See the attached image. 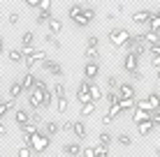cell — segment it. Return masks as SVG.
<instances>
[{"label":"cell","instance_id":"f5cc1de1","mask_svg":"<svg viewBox=\"0 0 160 157\" xmlns=\"http://www.w3.org/2000/svg\"><path fill=\"white\" fill-rule=\"evenodd\" d=\"M151 122H153V127H160V111H153V116H151Z\"/></svg>","mask_w":160,"mask_h":157},{"label":"cell","instance_id":"f907efd6","mask_svg":"<svg viewBox=\"0 0 160 157\" xmlns=\"http://www.w3.org/2000/svg\"><path fill=\"white\" fill-rule=\"evenodd\" d=\"M51 9V0H40V12H49Z\"/></svg>","mask_w":160,"mask_h":157},{"label":"cell","instance_id":"be15d7a7","mask_svg":"<svg viewBox=\"0 0 160 157\" xmlns=\"http://www.w3.org/2000/svg\"><path fill=\"white\" fill-rule=\"evenodd\" d=\"M153 14H156V16H160V7H158V9H156V12H153Z\"/></svg>","mask_w":160,"mask_h":157},{"label":"cell","instance_id":"d4e9b609","mask_svg":"<svg viewBox=\"0 0 160 157\" xmlns=\"http://www.w3.org/2000/svg\"><path fill=\"white\" fill-rule=\"evenodd\" d=\"M112 141H114V136H112L109 132H100V136H98V143H100V145L109 148V145H112Z\"/></svg>","mask_w":160,"mask_h":157},{"label":"cell","instance_id":"1f68e13d","mask_svg":"<svg viewBox=\"0 0 160 157\" xmlns=\"http://www.w3.org/2000/svg\"><path fill=\"white\" fill-rule=\"evenodd\" d=\"M30 58L35 62H44V60H47V51H44V48H35V53H32Z\"/></svg>","mask_w":160,"mask_h":157},{"label":"cell","instance_id":"277c9868","mask_svg":"<svg viewBox=\"0 0 160 157\" xmlns=\"http://www.w3.org/2000/svg\"><path fill=\"white\" fill-rule=\"evenodd\" d=\"M151 19H153V12H148V9H137L132 14V23H137V25H148Z\"/></svg>","mask_w":160,"mask_h":157},{"label":"cell","instance_id":"74e56055","mask_svg":"<svg viewBox=\"0 0 160 157\" xmlns=\"http://www.w3.org/2000/svg\"><path fill=\"white\" fill-rule=\"evenodd\" d=\"M44 42L51 44L53 48H60V39H58V37H53V35H44Z\"/></svg>","mask_w":160,"mask_h":157},{"label":"cell","instance_id":"db71d44e","mask_svg":"<svg viewBox=\"0 0 160 157\" xmlns=\"http://www.w3.org/2000/svg\"><path fill=\"white\" fill-rule=\"evenodd\" d=\"M26 7H30V9H40V0H26Z\"/></svg>","mask_w":160,"mask_h":157},{"label":"cell","instance_id":"3957f363","mask_svg":"<svg viewBox=\"0 0 160 157\" xmlns=\"http://www.w3.org/2000/svg\"><path fill=\"white\" fill-rule=\"evenodd\" d=\"M98 74H100V65H98V62H86V65H84V81L95 83Z\"/></svg>","mask_w":160,"mask_h":157},{"label":"cell","instance_id":"d6986e66","mask_svg":"<svg viewBox=\"0 0 160 157\" xmlns=\"http://www.w3.org/2000/svg\"><path fill=\"white\" fill-rule=\"evenodd\" d=\"M53 95H56V99H65V97H68V88H65V83H53Z\"/></svg>","mask_w":160,"mask_h":157},{"label":"cell","instance_id":"6da1fadb","mask_svg":"<svg viewBox=\"0 0 160 157\" xmlns=\"http://www.w3.org/2000/svg\"><path fill=\"white\" fill-rule=\"evenodd\" d=\"M23 145H28L35 155L47 153L49 148V136L47 134H32V136H23Z\"/></svg>","mask_w":160,"mask_h":157},{"label":"cell","instance_id":"e575fe53","mask_svg":"<svg viewBox=\"0 0 160 157\" xmlns=\"http://www.w3.org/2000/svg\"><path fill=\"white\" fill-rule=\"evenodd\" d=\"M70 109V102H68V97H65V99H56V111L58 113H65Z\"/></svg>","mask_w":160,"mask_h":157},{"label":"cell","instance_id":"b9f144b4","mask_svg":"<svg viewBox=\"0 0 160 157\" xmlns=\"http://www.w3.org/2000/svg\"><path fill=\"white\" fill-rule=\"evenodd\" d=\"M16 157H32V150L28 148V145H21L19 153H16Z\"/></svg>","mask_w":160,"mask_h":157},{"label":"cell","instance_id":"9a60e30c","mask_svg":"<svg viewBox=\"0 0 160 157\" xmlns=\"http://www.w3.org/2000/svg\"><path fill=\"white\" fill-rule=\"evenodd\" d=\"M47 25H49V35H53V37L63 32V21H60V19H56V16H53V19L49 21Z\"/></svg>","mask_w":160,"mask_h":157},{"label":"cell","instance_id":"2e32d148","mask_svg":"<svg viewBox=\"0 0 160 157\" xmlns=\"http://www.w3.org/2000/svg\"><path fill=\"white\" fill-rule=\"evenodd\" d=\"M32 39H35V32L26 30L23 35H21V48H35V46H32Z\"/></svg>","mask_w":160,"mask_h":157},{"label":"cell","instance_id":"4fadbf2b","mask_svg":"<svg viewBox=\"0 0 160 157\" xmlns=\"http://www.w3.org/2000/svg\"><path fill=\"white\" fill-rule=\"evenodd\" d=\"M153 111H142V109H135V113H132V120H135V125H142V122L151 120Z\"/></svg>","mask_w":160,"mask_h":157},{"label":"cell","instance_id":"6125c7cd","mask_svg":"<svg viewBox=\"0 0 160 157\" xmlns=\"http://www.w3.org/2000/svg\"><path fill=\"white\" fill-rule=\"evenodd\" d=\"M156 155H158V157H160V145H158V148H156Z\"/></svg>","mask_w":160,"mask_h":157},{"label":"cell","instance_id":"bcb514c9","mask_svg":"<svg viewBox=\"0 0 160 157\" xmlns=\"http://www.w3.org/2000/svg\"><path fill=\"white\" fill-rule=\"evenodd\" d=\"M107 113H109V116L114 118V120H116V118H118V116H121L123 111H121V106H109V111H107Z\"/></svg>","mask_w":160,"mask_h":157},{"label":"cell","instance_id":"d590c367","mask_svg":"<svg viewBox=\"0 0 160 157\" xmlns=\"http://www.w3.org/2000/svg\"><path fill=\"white\" fill-rule=\"evenodd\" d=\"M12 109V99H7V102H0V120H2L5 116H7V111Z\"/></svg>","mask_w":160,"mask_h":157},{"label":"cell","instance_id":"484cf974","mask_svg":"<svg viewBox=\"0 0 160 157\" xmlns=\"http://www.w3.org/2000/svg\"><path fill=\"white\" fill-rule=\"evenodd\" d=\"M21 134H23V136H32V134H40V127L32 125V122H28V125L21 127Z\"/></svg>","mask_w":160,"mask_h":157},{"label":"cell","instance_id":"e0dca14e","mask_svg":"<svg viewBox=\"0 0 160 157\" xmlns=\"http://www.w3.org/2000/svg\"><path fill=\"white\" fill-rule=\"evenodd\" d=\"M88 93H91V99L93 102H95V104H98V102H100L102 99V88H100V85H95V83H91V85H88Z\"/></svg>","mask_w":160,"mask_h":157},{"label":"cell","instance_id":"ab89813d","mask_svg":"<svg viewBox=\"0 0 160 157\" xmlns=\"http://www.w3.org/2000/svg\"><path fill=\"white\" fill-rule=\"evenodd\" d=\"M98 44H100V39H98L95 35H88V39H86V46H88V48H98Z\"/></svg>","mask_w":160,"mask_h":157},{"label":"cell","instance_id":"f35d334b","mask_svg":"<svg viewBox=\"0 0 160 157\" xmlns=\"http://www.w3.org/2000/svg\"><path fill=\"white\" fill-rule=\"evenodd\" d=\"M95 157H109V148H104V145L98 143L95 145Z\"/></svg>","mask_w":160,"mask_h":157},{"label":"cell","instance_id":"e7e4bbea","mask_svg":"<svg viewBox=\"0 0 160 157\" xmlns=\"http://www.w3.org/2000/svg\"><path fill=\"white\" fill-rule=\"evenodd\" d=\"M158 81H160V69H158Z\"/></svg>","mask_w":160,"mask_h":157},{"label":"cell","instance_id":"9c48e42d","mask_svg":"<svg viewBox=\"0 0 160 157\" xmlns=\"http://www.w3.org/2000/svg\"><path fill=\"white\" fill-rule=\"evenodd\" d=\"M123 67H125V72H137L139 69V58L135 56V53H125V60H123Z\"/></svg>","mask_w":160,"mask_h":157},{"label":"cell","instance_id":"11a10c76","mask_svg":"<svg viewBox=\"0 0 160 157\" xmlns=\"http://www.w3.org/2000/svg\"><path fill=\"white\" fill-rule=\"evenodd\" d=\"M130 79H132V81H142L144 76H142V72L137 69V72H130Z\"/></svg>","mask_w":160,"mask_h":157},{"label":"cell","instance_id":"5bb4252c","mask_svg":"<svg viewBox=\"0 0 160 157\" xmlns=\"http://www.w3.org/2000/svg\"><path fill=\"white\" fill-rule=\"evenodd\" d=\"M35 81H37L35 74H32V72H26L23 79H21V85H23V90H28V93H30V90L35 88Z\"/></svg>","mask_w":160,"mask_h":157},{"label":"cell","instance_id":"836d02e7","mask_svg":"<svg viewBox=\"0 0 160 157\" xmlns=\"http://www.w3.org/2000/svg\"><path fill=\"white\" fill-rule=\"evenodd\" d=\"M53 16H51V12H40L37 14V25H44V23H49Z\"/></svg>","mask_w":160,"mask_h":157},{"label":"cell","instance_id":"603a6c76","mask_svg":"<svg viewBox=\"0 0 160 157\" xmlns=\"http://www.w3.org/2000/svg\"><path fill=\"white\" fill-rule=\"evenodd\" d=\"M44 127H47V136H49V139H51V136H56V134L60 132V125H58L56 120H49Z\"/></svg>","mask_w":160,"mask_h":157},{"label":"cell","instance_id":"83f0119b","mask_svg":"<svg viewBox=\"0 0 160 157\" xmlns=\"http://www.w3.org/2000/svg\"><path fill=\"white\" fill-rule=\"evenodd\" d=\"M104 99H107V104H109V106H118V99H121V97H118V93L109 90V93L104 95Z\"/></svg>","mask_w":160,"mask_h":157},{"label":"cell","instance_id":"4dcf8cb0","mask_svg":"<svg viewBox=\"0 0 160 157\" xmlns=\"http://www.w3.org/2000/svg\"><path fill=\"white\" fill-rule=\"evenodd\" d=\"M148 32H158V35H160V16L153 14L151 23H148Z\"/></svg>","mask_w":160,"mask_h":157},{"label":"cell","instance_id":"7bdbcfd3","mask_svg":"<svg viewBox=\"0 0 160 157\" xmlns=\"http://www.w3.org/2000/svg\"><path fill=\"white\" fill-rule=\"evenodd\" d=\"M53 99H56V95H53V90H49V93H44V106H51Z\"/></svg>","mask_w":160,"mask_h":157},{"label":"cell","instance_id":"52a82bcc","mask_svg":"<svg viewBox=\"0 0 160 157\" xmlns=\"http://www.w3.org/2000/svg\"><path fill=\"white\" fill-rule=\"evenodd\" d=\"M88 85H91V83H88V81H81V83H79V90H77V99H79V104L81 106H84V104H91V93H88Z\"/></svg>","mask_w":160,"mask_h":157},{"label":"cell","instance_id":"ba28073f","mask_svg":"<svg viewBox=\"0 0 160 157\" xmlns=\"http://www.w3.org/2000/svg\"><path fill=\"white\" fill-rule=\"evenodd\" d=\"M118 97L121 99H137V90L132 83H118Z\"/></svg>","mask_w":160,"mask_h":157},{"label":"cell","instance_id":"4316f807","mask_svg":"<svg viewBox=\"0 0 160 157\" xmlns=\"http://www.w3.org/2000/svg\"><path fill=\"white\" fill-rule=\"evenodd\" d=\"M116 141L123 145V148H130V145H132V136H130L128 132H121L118 136H116Z\"/></svg>","mask_w":160,"mask_h":157},{"label":"cell","instance_id":"91938a15","mask_svg":"<svg viewBox=\"0 0 160 157\" xmlns=\"http://www.w3.org/2000/svg\"><path fill=\"white\" fill-rule=\"evenodd\" d=\"M0 136H7V127L2 125V120H0Z\"/></svg>","mask_w":160,"mask_h":157},{"label":"cell","instance_id":"ee69618b","mask_svg":"<svg viewBox=\"0 0 160 157\" xmlns=\"http://www.w3.org/2000/svg\"><path fill=\"white\" fill-rule=\"evenodd\" d=\"M30 122H32V125H42V113L40 111H32L30 113Z\"/></svg>","mask_w":160,"mask_h":157},{"label":"cell","instance_id":"44dd1931","mask_svg":"<svg viewBox=\"0 0 160 157\" xmlns=\"http://www.w3.org/2000/svg\"><path fill=\"white\" fill-rule=\"evenodd\" d=\"M146 102H148V106H151L153 111H160V95L158 93H148Z\"/></svg>","mask_w":160,"mask_h":157},{"label":"cell","instance_id":"d6a6232c","mask_svg":"<svg viewBox=\"0 0 160 157\" xmlns=\"http://www.w3.org/2000/svg\"><path fill=\"white\" fill-rule=\"evenodd\" d=\"M135 104H137V99H118V106H121V111L135 109Z\"/></svg>","mask_w":160,"mask_h":157},{"label":"cell","instance_id":"f1b7e54d","mask_svg":"<svg viewBox=\"0 0 160 157\" xmlns=\"http://www.w3.org/2000/svg\"><path fill=\"white\" fill-rule=\"evenodd\" d=\"M81 12H84V5H81V2H74L72 7L68 9V16H70V19H74V16H79Z\"/></svg>","mask_w":160,"mask_h":157},{"label":"cell","instance_id":"8fae6325","mask_svg":"<svg viewBox=\"0 0 160 157\" xmlns=\"http://www.w3.org/2000/svg\"><path fill=\"white\" fill-rule=\"evenodd\" d=\"M72 134H74L77 139H81V141H84V139L88 136V127H86V122H84V120H74Z\"/></svg>","mask_w":160,"mask_h":157},{"label":"cell","instance_id":"c3c4849f","mask_svg":"<svg viewBox=\"0 0 160 157\" xmlns=\"http://www.w3.org/2000/svg\"><path fill=\"white\" fill-rule=\"evenodd\" d=\"M72 127H74V122H72V120H68V122H63V125H60V132L72 134Z\"/></svg>","mask_w":160,"mask_h":157},{"label":"cell","instance_id":"680465c9","mask_svg":"<svg viewBox=\"0 0 160 157\" xmlns=\"http://www.w3.org/2000/svg\"><path fill=\"white\" fill-rule=\"evenodd\" d=\"M151 65H153V67H156V69H160V56H156V58H151Z\"/></svg>","mask_w":160,"mask_h":157},{"label":"cell","instance_id":"7402d4cb","mask_svg":"<svg viewBox=\"0 0 160 157\" xmlns=\"http://www.w3.org/2000/svg\"><path fill=\"white\" fill-rule=\"evenodd\" d=\"M21 93H23V85H21V81H14V83L9 85V99H16Z\"/></svg>","mask_w":160,"mask_h":157},{"label":"cell","instance_id":"816d5d0a","mask_svg":"<svg viewBox=\"0 0 160 157\" xmlns=\"http://www.w3.org/2000/svg\"><path fill=\"white\" fill-rule=\"evenodd\" d=\"M148 53H151V58H156V56H160V42L156 46H148Z\"/></svg>","mask_w":160,"mask_h":157},{"label":"cell","instance_id":"7a4b0ae2","mask_svg":"<svg viewBox=\"0 0 160 157\" xmlns=\"http://www.w3.org/2000/svg\"><path fill=\"white\" fill-rule=\"evenodd\" d=\"M132 32H128L125 28H112L109 30V42H112L114 46H125V42L130 39Z\"/></svg>","mask_w":160,"mask_h":157},{"label":"cell","instance_id":"f546056e","mask_svg":"<svg viewBox=\"0 0 160 157\" xmlns=\"http://www.w3.org/2000/svg\"><path fill=\"white\" fill-rule=\"evenodd\" d=\"M79 113H81V116H93V113H95V102H91V104H84V106H81V109H79Z\"/></svg>","mask_w":160,"mask_h":157},{"label":"cell","instance_id":"94428289","mask_svg":"<svg viewBox=\"0 0 160 157\" xmlns=\"http://www.w3.org/2000/svg\"><path fill=\"white\" fill-rule=\"evenodd\" d=\"M2 53H7V51H5V39H2V35H0V56H2Z\"/></svg>","mask_w":160,"mask_h":157},{"label":"cell","instance_id":"ac0fdd59","mask_svg":"<svg viewBox=\"0 0 160 157\" xmlns=\"http://www.w3.org/2000/svg\"><path fill=\"white\" fill-rule=\"evenodd\" d=\"M7 58H9V62H21V60H26V56H23V51L21 48H12V51H7Z\"/></svg>","mask_w":160,"mask_h":157},{"label":"cell","instance_id":"30bf717a","mask_svg":"<svg viewBox=\"0 0 160 157\" xmlns=\"http://www.w3.org/2000/svg\"><path fill=\"white\" fill-rule=\"evenodd\" d=\"M81 150H84V145L79 143H63V155L68 157H81Z\"/></svg>","mask_w":160,"mask_h":157},{"label":"cell","instance_id":"f6af8a7d","mask_svg":"<svg viewBox=\"0 0 160 157\" xmlns=\"http://www.w3.org/2000/svg\"><path fill=\"white\" fill-rule=\"evenodd\" d=\"M7 21H9V25H19V21H21V16H19V12H12L7 16Z\"/></svg>","mask_w":160,"mask_h":157},{"label":"cell","instance_id":"681fc988","mask_svg":"<svg viewBox=\"0 0 160 157\" xmlns=\"http://www.w3.org/2000/svg\"><path fill=\"white\" fill-rule=\"evenodd\" d=\"M84 16L88 21H93V19H95V9H93V7H84Z\"/></svg>","mask_w":160,"mask_h":157},{"label":"cell","instance_id":"7c38bea8","mask_svg":"<svg viewBox=\"0 0 160 157\" xmlns=\"http://www.w3.org/2000/svg\"><path fill=\"white\" fill-rule=\"evenodd\" d=\"M14 122H16L19 127L28 125V122H30V113L26 111V109H16V113H14Z\"/></svg>","mask_w":160,"mask_h":157},{"label":"cell","instance_id":"8d00e7d4","mask_svg":"<svg viewBox=\"0 0 160 157\" xmlns=\"http://www.w3.org/2000/svg\"><path fill=\"white\" fill-rule=\"evenodd\" d=\"M35 90H40V93H49L51 88L47 85V81H44V79H37L35 81Z\"/></svg>","mask_w":160,"mask_h":157},{"label":"cell","instance_id":"8992f818","mask_svg":"<svg viewBox=\"0 0 160 157\" xmlns=\"http://www.w3.org/2000/svg\"><path fill=\"white\" fill-rule=\"evenodd\" d=\"M42 69H44V72H49V74H53V76H63V74H65L63 72V65L56 62V60H49V58L42 62Z\"/></svg>","mask_w":160,"mask_h":157},{"label":"cell","instance_id":"ffe728a7","mask_svg":"<svg viewBox=\"0 0 160 157\" xmlns=\"http://www.w3.org/2000/svg\"><path fill=\"white\" fill-rule=\"evenodd\" d=\"M153 129H156V127H153L151 120H146V122H142V125H137V132H139V136H148Z\"/></svg>","mask_w":160,"mask_h":157},{"label":"cell","instance_id":"7dc6e473","mask_svg":"<svg viewBox=\"0 0 160 157\" xmlns=\"http://www.w3.org/2000/svg\"><path fill=\"white\" fill-rule=\"evenodd\" d=\"M107 88H109V90L118 88V79H116V76H107Z\"/></svg>","mask_w":160,"mask_h":157},{"label":"cell","instance_id":"6f0895ef","mask_svg":"<svg viewBox=\"0 0 160 157\" xmlns=\"http://www.w3.org/2000/svg\"><path fill=\"white\" fill-rule=\"evenodd\" d=\"M112 120H114V118L109 116V113H104V116H102V125H109V122H112Z\"/></svg>","mask_w":160,"mask_h":157},{"label":"cell","instance_id":"cb8c5ba5","mask_svg":"<svg viewBox=\"0 0 160 157\" xmlns=\"http://www.w3.org/2000/svg\"><path fill=\"white\" fill-rule=\"evenodd\" d=\"M144 42H146V44L148 46H156L158 44V42H160V35H158V32H144Z\"/></svg>","mask_w":160,"mask_h":157},{"label":"cell","instance_id":"5b68a950","mask_svg":"<svg viewBox=\"0 0 160 157\" xmlns=\"http://www.w3.org/2000/svg\"><path fill=\"white\" fill-rule=\"evenodd\" d=\"M28 106H30V109H42V106H44V93H40V90L32 88L28 93Z\"/></svg>","mask_w":160,"mask_h":157},{"label":"cell","instance_id":"9f6ffc18","mask_svg":"<svg viewBox=\"0 0 160 157\" xmlns=\"http://www.w3.org/2000/svg\"><path fill=\"white\" fill-rule=\"evenodd\" d=\"M26 67H28V72H32V67H35V60H32V58H26Z\"/></svg>","mask_w":160,"mask_h":157},{"label":"cell","instance_id":"60d3db41","mask_svg":"<svg viewBox=\"0 0 160 157\" xmlns=\"http://www.w3.org/2000/svg\"><path fill=\"white\" fill-rule=\"evenodd\" d=\"M81 157H95V145H84Z\"/></svg>","mask_w":160,"mask_h":157}]
</instances>
